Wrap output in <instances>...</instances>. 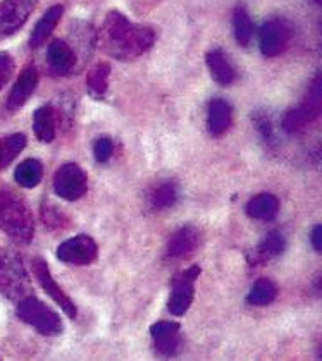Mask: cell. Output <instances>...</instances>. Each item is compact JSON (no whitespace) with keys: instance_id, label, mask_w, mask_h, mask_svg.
<instances>
[{"instance_id":"1","label":"cell","mask_w":322,"mask_h":361,"mask_svg":"<svg viewBox=\"0 0 322 361\" xmlns=\"http://www.w3.org/2000/svg\"><path fill=\"white\" fill-rule=\"evenodd\" d=\"M154 31L135 25L121 13H109L98 30L97 42L107 56L117 61H133L143 56L154 43Z\"/></svg>"},{"instance_id":"2","label":"cell","mask_w":322,"mask_h":361,"mask_svg":"<svg viewBox=\"0 0 322 361\" xmlns=\"http://www.w3.org/2000/svg\"><path fill=\"white\" fill-rule=\"evenodd\" d=\"M0 231L23 245H28L35 234V221L28 205L11 191H0Z\"/></svg>"},{"instance_id":"3","label":"cell","mask_w":322,"mask_h":361,"mask_svg":"<svg viewBox=\"0 0 322 361\" xmlns=\"http://www.w3.org/2000/svg\"><path fill=\"white\" fill-rule=\"evenodd\" d=\"M31 282L19 255L6 251L0 255V293L13 301L30 296Z\"/></svg>"},{"instance_id":"4","label":"cell","mask_w":322,"mask_h":361,"mask_svg":"<svg viewBox=\"0 0 322 361\" xmlns=\"http://www.w3.org/2000/svg\"><path fill=\"white\" fill-rule=\"evenodd\" d=\"M18 317L31 325V327L37 329L40 334H45V336H57V334L62 332V327H64L61 317L33 296H28L19 301Z\"/></svg>"},{"instance_id":"5","label":"cell","mask_w":322,"mask_h":361,"mask_svg":"<svg viewBox=\"0 0 322 361\" xmlns=\"http://www.w3.org/2000/svg\"><path fill=\"white\" fill-rule=\"evenodd\" d=\"M321 105H322V83L321 78L317 76L312 86H310L307 97L305 100L298 105L297 109L290 111L285 116L282 121V128L286 133H298L300 129H304L309 123H312L317 116L321 114Z\"/></svg>"},{"instance_id":"6","label":"cell","mask_w":322,"mask_h":361,"mask_svg":"<svg viewBox=\"0 0 322 361\" xmlns=\"http://www.w3.org/2000/svg\"><path fill=\"white\" fill-rule=\"evenodd\" d=\"M35 0H2L0 2V40L18 33L33 14Z\"/></svg>"},{"instance_id":"7","label":"cell","mask_w":322,"mask_h":361,"mask_svg":"<svg viewBox=\"0 0 322 361\" xmlns=\"http://www.w3.org/2000/svg\"><path fill=\"white\" fill-rule=\"evenodd\" d=\"M200 276V267H190L184 272L179 274L172 282V293L169 298L167 308L172 315L181 317L188 312L195 296V282Z\"/></svg>"},{"instance_id":"8","label":"cell","mask_w":322,"mask_h":361,"mask_svg":"<svg viewBox=\"0 0 322 361\" xmlns=\"http://www.w3.org/2000/svg\"><path fill=\"white\" fill-rule=\"evenodd\" d=\"M86 186H88L86 174L76 164H64L54 178V190L61 198L68 200V202L80 200L86 193Z\"/></svg>"},{"instance_id":"9","label":"cell","mask_w":322,"mask_h":361,"mask_svg":"<svg viewBox=\"0 0 322 361\" xmlns=\"http://www.w3.org/2000/svg\"><path fill=\"white\" fill-rule=\"evenodd\" d=\"M97 255V243L86 234L71 238L57 248V258L68 265H88L95 260Z\"/></svg>"},{"instance_id":"10","label":"cell","mask_w":322,"mask_h":361,"mask_svg":"<svg viewBox=\"0 0 322 361\" xmlns=\"http://www.w3.org/2000/svg\"><path fill=\"white\" fill-rule=\"evenodd\" d=\"M290 40H292V28H290L285 21L273 19V21L266 23L261 30V37H258L262 56H280L281 52H285Z\"/></svg>"},{"instance_id":"11","label":"cell","mask_w":322,"mask_h":361,"mask_svg":"<svg viewBox=\"0 0 322 361\" xmlns=\"http://www.w3.org/2000/svg\"><path fill=\"white\" fill-rule=\"evenodd\" d=\"M33 272H35V276H37L38 282H40L43 291L49 294V296L52 298V300L56 301L59 306H61L62 312H64L69 319H74V317H76V306H74L73 301H71V298L68 296V294L62 291L61 286L54 281L47 262L42 260V258H35Z\"/></svg>"},{"instance_id":"12","label":"cell","mask_w":322,"mask_h":361,"mask_svg":"<svg viewBox=\"0 0 322 361\" xmlns=\"http://www.w3.org/2000/svg\"><path fill=\"white\" fill-rule=\"evenodd\" d=\"M157 353L164 356H176L181 349V332L174 322H159L150 329Z\"/></svg>"},{"instance_id":"13","label":"cell","mask_w":322,"mask_h":361,"mask_svg":"<svg viewBox=\"0 0 322 361\" xmlns=\"http://www.w3.org/2000/svg\"><path fill=\"white\" fill-rule=\"evenodd\" d=\"M38 85V71L33 64L26 66L23 69V73L19 74L18 81H16L13 90H11L9 97H7V109L9 111H18L19 107L26 104L30 100V97L33 95L35 88Z\"/></svg>"},{"instance_id":"14","label":"cell","mask_w":322,"mask_h":361,"mask_svg":"<svg viewBox=\"0 0 322 361\" xmlns=\"http://www.w3.org/2000/svg\"><path fill=\"white\" fill-rule=\"evenodd\" d=\"M198 248V231L195 227H181L172 234L167 243V257L179 260L190 257Z\"/></svg>"},{"instance_id":"15","label":"cell","mask_w":322,"mask_h":361,"mask_svg":"<svg viewBox=\"0 0 322 361\" xmlns=\"http://www.w3.org/2000/svg\"><path fill=\"white\" fill-rule=\"evenodd\" d=\"M47 61H49L50 69L57 76H66L76 66V56L73 49L62 40H54L47 50Z\"/></svg>"},{"instance_id":"16","label":"cell","mask_w":322,"mask_h":361,"mask_svg":"<svg viewBox=\"0 0 322 361\" xmlns=\"http://www.w3.org/2000/svg\"><path fill=\"white\" fill-rule=\"evenodd\" d=\"M62 13H64L62 6H54L42 16V19L37 23V26L33 28V33H31L30 38V45L33 47V49H38V47H42L43 43L47 42V38L52 35L54 28L57 26V23L61 21Z\"/></svg>"},{"instance_id":"17","label":"cell","mask_w":322,"mask_h":361,"mask_svg":"<svg viewBox=\"0 0 322 361\" xmlns=\"http://www.w3.org/2000/svg\"><path fill=\"white\" fill-rule=\"evenodd\" d=\"M280 212V202L274 195L262 193L252 198L246 205V214L255 221H273Z\"/></svg>"},{"instance_id":"18","label":"cell","mask_w":322,"mask_h":361,"mask_svg":"<svg viewBox=\"0 0 322 361\" xmlns=\"http://www.w3.org/2000/svg\"><path fill=\"white\" fill-rule=\"evenodd\" d=\"M231 107L226 100H221V98H215V100L210 102L209 105V119H207V124H209V131L214 136H221L229 129L231 126Z\"/></svg>"},{"instance_id":"19","label":"cell","mask_w":322,"mask_h":361,"mask_svg":"<svg viewBox=\"0 0 322 361\" xmlns=\"http://www.w3.org/2000/svg\"><path fill=\"white\" fill-rule=\"evenodd\" d=\"M33 129L37 138L43 143H50L56 138V116L50 105L38 107L33 114Z\"/></svg>"},{"instance_id":"20","label":"cell","mask_w":322,"mask_h":361,"mask_svg":"<svg viewBox=\"0 0 322 361\" xmlns=\"http://www.w3.org/2000/svg\"><path fill=\"white\" fill-rule=\"evenodd\" d=\"M207 68H209L212 78L219 85H231L234 81V78H237L234 69L231 68L229 61H227L221 50H212V52L207 54Z\"/></svg>"},{"instance_id":"21","label":"cell","mask_w":322,"mask_h":361,"mask_svg":"<svg viewBox=\"0 0 322 361\" xmlns=\"http://www.w3.org/2000/svg\"><path fill=\"white\" fill-rule=\"evenodd\" d=\"M109 76H111V66L100 62L86 76V88L93 98H104L109 86Z\"/></svg>"},{"instance_id":"22","label":"cell","mask_w":322,"mask_h":361,"mask_svg":"<svg viewBox=\"0 0 322 361\" xmlns=\"http://www.w3.org/2000/svg\"><path fill=\"white\" fill-rule=\"evenodd\" d=\"M14 178H16V180H18L19 186H23V188L38 186L43 178L42 164L35 159L25 160V162H21L18 167H16Z\"/></svg>"},{"instance_id":"23","label":"cell","mask_w":322,"mask_h":361,"mask_svg":"<svg viewBox=\"0 0 322 361\" xmlns=\"http://www.w3.org/2000/svg\"><path fill=\"white\" fill-rule=\"evenodd\" d=\"M233 28H234V38L239 45L246 47L252 42L254 37V23L250 19L249 13L245 7H237L233 14Z\"/></svg>"},{"instance_id":"24","label":"cell","mask_w":322,"mask_h":361,"mask_svg":"<svg viewBox=\"0 0 322 361\" xmlns=\"http://www.w3.org/2000/svg\"><path fill=\"white\" fill-rule=\"evenodd\" d=\"M276 286H274L269 279H258L254 284L252 291H250L246 300H249V303L254 306H266L276 300Z\"/></svg>"},{"instance_id":"25","label":"cell","mask_w":322,"mask_h":361,"mask_svg":"<svg viewBox=\"0 0 322 361\" xmlns=\"http://www.w3.org/2000/svg\"><path fill=\"white\" fill-rule=\"evenodd\" d=\"M176 198H178V191H176L174 184L162 183L150 193V207L154 210L169 209L174 205Z\"/></svg>"},{"instance_id":"26","label":"cell","mask_w":322,"mask_h":361,"mask_svg":"<svg viewBox=\"0 0 322 361\" xmlns=\"http://www.w3.org/2000/svg\"><path fill=\"white\" fill-rule=\"evenodd\" d=\"M26 147L25 135H11L2 141V153H4V164L6 167L19 155V152Z\"/></svg>"},{"instance_id":"27","label":"cell","mask_w":322,"mask_h":361,"mask_svg":"<svg viewBox=\"0 0 322 361\" xmlns=\"http://www.w3.org/2000/svg\"><path fill=\"white\" fill-rule=\"evenodd\" d=\"M285 246H286L285 238H282L281 234L270 233L269 236L261 243V246H258V255H261L262 258L278 257V255L282 253Z\"/></svg>"},{"instance_id":"28","label":"cell","mask_w":322,"mask_h":361,"mask_svg":"<svg viewBox=\"0 0 322 361\" xmlns=\"http://www.w3.org/2000/svg\"><path fill=\"white\" fill-rule=\"evenodd\" d=\"M112 152H114V143L112 140L109 138H98L95 141V145H93V155H95L97 162L100 164H105L109 159L112 157Z\"/></svg>"},{"instance_id":"29","label":"cell","mask_w":322,"mask_h":361,"mask_svg":"<svg viewBox=\"0 0 322 361\" xmlns=\"http://www.w3.org/2000/svg\"><path fill=\"white\" fill-rule=\"evenodd\" d=\"M13 71H14V62L11 59L9 54H4L0 52V90L6 86L7 81L11 80L13 76Z\"/></svg>"},{"instance_id":"30","label":"cell","mask_w":322,"mask_h":361,"mask_svg":"<svg viewBox=\"0 0 322 361\" xmlns=\"http://www.w3.org/2000/svg\"><path fill=\"white\" fill-rule=\"evenodd\" d=\"M42 217H43V222H45V226L54 227V224H56V227H61L62 215L59 214V212L54 210L52 207H43V209H42Z\"/></svg>"},{"instance_id":"31","label":"cell","mask_w":322,"mask_h":361,"mask_svg":"<svg viewBox=\"0 0 322 361\" xmlns=\"http://www.w3.org/2000/svg\"><path fill=\"white\" fill-rule=\"evenodd\" d=\"M255 123H257V128L258 131H261L262 138L267 141L273 140V126H270L269 119H267L266 116H257L255 117Z\"/></svg>"},{"instance_id":"32","label":"cell","mask_w":322,"mask_h":361,"mask_svg":"<svg viewBox=\"0 0 322 361\" xmlns=\"http://www.w3.org/2000/svg\"><path fill=\"white\" fill-rule=\"evenodd\" d=\"M321 238H322V227L321 226H316V229L312 231V245H314V250H316V251H321L322 250Z\"/></svg>"},{"instance_id":"33","label":"cell","mask_w":322,"mask_h":361,"mask_svg":"<svg viewBox=\"0 0 322 361\" xmlns=\"http://www.w3.org/2000/svg\"><path fill=\"white\" fill-rule=\"evenodd\" d=\"M6 167V164H4V153H2V141H0V169Z\"/></svg>"},{"instance_id":"34","label":"cell","mask_w":322,"mask_h":361,"mask_svg":"<svg viewBox=\"0 0 322 361\" xmlns=\"http://www.w3.org/2000/svg\"><path fill=\"white\" fill-rule=\"evenodd\" d=\"M314 2H316V4H321V2H322V0H314Z\"/></svg>"}]
</instances>
